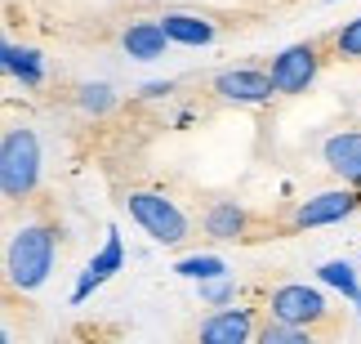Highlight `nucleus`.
<instances>
[{
	"label": "nucleus",
	"mask_w": 361,
	"mask_h": 344,
	"mask_svg": "<svg viewBox=\"0 0 361 344\" xmlns=\"http://www.w3.org/2000/svg\"><path fill=\"white\" fill-rule=\"evenodd\" d=\"M178 278H192V282H214V278H228V264L219 255H188L174 264Z\"/></svg>",
	"instance_id": "16"
},
{
	"label": "nucleus",
	"mask_w": 361,
	"mask_h": 344,
	"mask_svg": "<svg viewBox=\"0 0 361 344\" xmlns=\"http://www.w3.org/2000/svg\"><path fill=\"white\" fill-rule=\"evenodd\" d=\"M330 49H335V59H361V13L330 32Z\"/></svg>",
	"instance_id": "18"
},
{
	"label": "nucleus",
	"mask_w": 361,
	"mask_h": 344,
	"mask_svg": "<svg viewBox=\"0 0 361 344\" xmlns=\"http://www.w3.org/2000/svg\"><path fill=\"white\" fill-rule=\"evenodd\" d=\"M54 255H59V228L49 219H32V224L9 232V251H5V282L9 291L32 295L49 282Z\"/></svg>",
	"instance_id": "1"
},
{
	"label": "nucleus",
	"mask_w": 361,
	"mask_h": 344,
	"mask_svg": "<svg viewBox=\"0 0 361 344\" xmlns=\"http://www.w3.org/2000/svg\"><path fill=\"white\" fill-rule=\"evenodd\" d=\"M40 184V139L27 126H9L0 139V192L5 201H27Z\"/></svg>",
	"instance_id": "3"
},
{
	"label": "nucleus",
	"mask_w": 361,
	"mask_h": 344,
	"mask_svg": "<svg viewBox=\"0 0 361 344\" xmlns=\"http://www.w3.org/2000/svg\"><path fill=\"white\" fill-rule=\"evenodd\" d=\"M0 59H5V72L18 76L23 85H40V81H45V59H40V49H32V45H5Z\"/></svg>",
	"instance_id": "14"
},
{
	"label": "nucleus",
	"mask_w": 361,
	"mask_h": 344,
	"mask_svg": "<svg viewBox=\"0 0 361 344\" xmlns=\"http://www.w3.org/2000/svg\"><path fill=\"white\" fill-rule=\"evenodd\" d=\"M330 54H335V49H330V32L303 40V45L281 49V54L268 63V76H272L276 94H303V90L317 81V72L330 63Z\"/></svg>",
	"instance_id": "5"
},
{
	"label": "nucleus",
	"mask_w": 361,
	"mask_h": 344,
	"mask_svg": "<svg viewBox=\"0 0 361 344\" xmlns=\"http://www.w3.org/2000/svg\"><path fill=\"white\" fill-rule=\"evenodd\" d=\"M121 206L134 215V224L157 246H183L192 237V219L183 215V206L174 197H165V192H157V188H130Z\"/></svg>",
	"instance_id": "2"
},
{
	"label": "nucleus",
	"mask_w": 361,
	"mask_h": 344,
	"mask_svg": "<svg viewBox=\"0 0 361 344\" xmlns=\"http://www.w3.org/2000/svg\"><path fill=\"white\" fill-rule=\"evenodd\" d=\"M165 45H170V36H165V27H161L157 18L125 23V32H121V49L130 54V59H138V63L165 59Z\"/></svg>",
	"instance_id": "12"
},
{
	"label": "nucleus",
	"mask_w": 361,
	"mask_h": 344,
	"mask_svg": "<svg viewBox=\"0 0 361 344\" xmlns=\"http://www.w3.org/2000/svg\"><path fill=\"white\" fill-rule=\"evenodd\" d=\"M121 264H125V246H121V232L112 228V232H107V242H103V251L90 259L85 273H80V282H76V291H72V304L90 299V291H99L112 273H121Z\"/></svg>",
	"instance_id": "11"
},
{
	"label": "nucleus",
	"mask_w": 361,
	"mask_h": 344,
	"mask_svg": "<svg viewBox=\"0 0 361 344\" xmlns=\"http://www.w3.org/2000/svg\"><path fill=\"white\" fill-rule=\"evenodd\" d=\"M201 299H205V304H219V309H232V304H237V286H232L228 278L201 282Z\"/></svg>",
	"instance_id": "20"
},
{
	"label": "nucleus",
	"mask_w": 361,
	"mask_h": 344,
	"mask_svg": "<svg viewBox=\"0 0 361 344\" xmlns=\"http://www.w3.org/2000/svg\"><path fill=\"white\" fill-rule=\"evenodd\" d=\"M317 278H322L326 286H335V291H343L361 309V282H357V268L348 264V259H330V264L317 268Z\"/></svg>",
	"instance_id": "15"
},
{
	"label": "nucleus",
	"mask_w": 361,
	"mask_h": 344,
	"mask_svg": "<svg viewBox=\"0 0 361 344\" xmlns=\"http://www.w3.org/2000/svg\"><path fill=\"white\" fill-rule=\"evenodd\" d=\"M255 344H317L312 331H303V326H286V322H259V336Z\"/></svg>",
	"instance_id": "17"
},
{
	"label": "nucleus",
	"mask_w": 361,
	"mask_h": 344,
	"mask_svg": "<svg viewBox=\"0 0 361 344\" xmlns=\"http://www.w3.org/2000/svg\"><path fill=\"white\" fill-rule=\"evenodd\" d=\"M263 313L272 322H286V326H303V331H317V326H330L335 322V309L330 299L308 282H281L272 286L268 299H263Z\"/></svg>",
	"instance_id": "4"
},
{
	"label": "nucleus",
	"mask_w": 361,
	"mask_h": 344,
	"mask_svg": "<svg viewBox=\"0 0 361 344\" xmlns=\"http://www.w3.org/2000/svg\"><path fill=\"white\" fill-rule=\"evenodd\" d=\"M259 326H255V309H214L210 318H201L197 326V344H255Z\"/></svg>",
	"instance_id": "9"
},
{
	"label": "nucleus",
	"mask_w": 361,
	"mask_h": 344,
	"mask_svg": "<svg viewBox=\"0 0 361 344\" xmlns=\"http://www.w3.org/2000/svg\"><path fill=\"white\" fill-rule=\"evenodd\" d=\"M322 161L330 174H339L343 184L361 188V130H335L322 143Z\"/></svg>",
	"instance_id": "10"
},
{
	"label": "nucleus",
	"mask_w": 361,
	"mask_h": 344,
	"mask_svg": "<svg viewBox=\"0 0 361 344\" xmlns=\"http://www.w3.org/2000/svg\"><path fill=\"white\" fill-rule=\"evenodd\" d=\"M80 107L85 112H112L116 107V94H112V85H80Z\"/></svg>",
	"instance_id": "19"
},
{
	"label": "nucleus",
	"mask_w": 361,
	"mask_h": 344,
	"mask_svg": "<svg viewBox=\"0 0 361 344\" xmlns=\"http://www.w3.org/2000/svg\"><path fill=\"white\" fill-rule=\"evenodd\" d=\"M205 90L224 107H255V103H268L276 94L268 67H228V72H214L205 81Z\"/></svg>",
	"instance_id": "7"
},
{
	"label": "nucleus",
	"mask_w": 361,
	"mask_h": 344,
	"mask_svg": "<svg viewBox=\"0 0 361 344\" xmlns=\"http://www.w3.org/2000/svg\"><path fill=\"white\" fill-rule=\"evenodd\" d=\"M165 27V36L178 40V45H210V40L219 36V23L205 18V13H188V9H170L157 18Z\"/></svg>",
	"instance_id": "13"
},
{
	"label": "nucleus",
	"mask_w": 361,
	"mask_h": 344,
	"mask_svg": "<svg viewBox=\"0 0 361 344\" xmlns=\"http://www.w3.org/2000/svg\"><path fill=\"white\" fill-rule=\"evenodd\" d=\"M201 228L214 242H263V232H272V228H263L259 215H250L237 201H210L201 210Z\"/></svg>",
	"instance_id": "8"
},
{
	"label": "nucleus",
	"mask_w": 361,
	"mask_h": 344,
	"mask_svg": "<svg viewBox=\"0 0 361 344\" xmlns=\"http://www.w3.org/2000/svg\"><path fill=\"white\" fill-rule=\"evenodd\" d=\"M361 206V188H330V192H317L308 201H295L281 219H272V232H303V228H326V224H339L348 219Z\"/></svg>",
	"instance_id": "6"
}]
</instances>
